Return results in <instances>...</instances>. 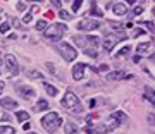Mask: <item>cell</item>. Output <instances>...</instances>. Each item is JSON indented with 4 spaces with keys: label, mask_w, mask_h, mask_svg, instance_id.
I'll use <instances>...</instances> for the list:
<instances>
[{
    "label": "cell",
    "mask_w": 155,
    "mask_h": 134,
    "mask_svg": "<svg viewBox=\"0 0 155 134\" xmlns=\"http://www.w3.org/2000/svg\"><path fill=\"white\" fill-rule=\"evenodd\" d=\"M145 98H147L152 105H155V89H152L150 86H147V88H145Z\"/></svg>",
    "instance_id": "obj_16"
},
{
    "label": "cell",
    "mask_w": 155,
    "mask_h": 134,
    "mask_svg": "<svg viewBox=\"0 0 155 134\" xmlns=\"http://www.w3.org/2000/svg\"><path fill=\"white\" fill-rule=\"evenodd\" d=\"M84 0H74V2H72V11L76 12L78 9H79V7H81V4H83Z\"/></svg>",
    "instance_id": "obj_28"
},
{
    "label": "cell",
    "mask_w": 155,
    "mask_h": 134,
    "mask_svg": "<svg viewBox=\"0 0 155 134\" xmlns=\"http://www.w3.org/2000/svg\"><path fill=\"white\" fill-rule=\"evenodd\" d=\"M122 78H127V74L124 71H114V72L107 74V81H116V79H122Z\"/></svg>",
    "instance_id": "obj_15"
},
{
    "label": "cell",
    "mask_w": 155,
    "mask_h": 134,
    "mask_svg": "<svg viewBox=\"0 0 155 134\" xmlns=\"http://www.w3.org/2000/svg\"><path fill=\"white\" fill-rule=\"evenodd\" d=\"M150 50V41H145V43H140L138 46H136V52H138L140 55H145L147 52Z\"/></svg>",
    "instance_id": "obj_17"
},
{
    "label": "cell",
    "mask_w": 155,
    "mask_h": 134,
    "mask_svg": "<svg viewBox=\"0 0 155 134\" xmlns=\"http://www.w3.org/2000/svg\"><path fill=\"white\" fill-rule=\"evenodd\" d=\"M86 64H76V65L72 67V78H74V81H81L84 76V69H86Z\"/></svg>",
    "instance_id": "obj_9"
},
{
    "label": "cell",
    "mask_w": 155,
    "mask_h": 134,
    "mask_svg": "<svg viewBox=\"0 0 155 134\" xmlns=\"http://www.w3.org/2000/svg\"><path fill=\"white\" fill-rule=\"evenodd\" d=\"M148 122L152 124V126H155V115L153 113H148Z\"/></svg>",
    "instance_id": "obj_35"
},
{
    "label": "cell",
    "mask_w": 155,
    "mask_h": 134,
    "mask_svg": "<svg viewBox=\"0 0 155 134\" xmlns=\"http://www.w3.org/2000/svg\"><path fill=\"white\" fill-rule=\"evenodd\" d=\"M59 52H61L62 59H64V60H67V62H72L78 57L76 50H74L69 43H59Z\"/></svg>",
    "instance_id": "obj_5"
},
{
    "label": "cell",
    "mask_w": 155,
    "mask_h": 134,
    "mask_svg": "<svg viewBox=\"0 0 155 134\" xmlns=\"http://www.w3.org/2000/svg\"><path fill=\"white\" fill-rule=\"evenodd\" d=\"M26 76L29 79H43V74L40 72V71H36V69H29L28 72H26Z\"/></svg>",
    "instance_id": "obj_19"
},
{
    "label": "cell",
    "mask_w": 155,
    "mask_h": 134,
    "mask_svg": "<svg viewBox=\"0 0 155 134\" xmlns=\"http://www.w3.org/2000/svg\"><path fill=\"white\" fill-rule=\"evenodd\" d=\"M17 91H19V95H21L22 98H26V100H29V98L35 96V89L31 88V86H19Z\"/></svg>",
    "instance_id": "obj_11"
},
{
    "label": "cell",
    "mask_w": 155,
    "mask_h": 134,
    "mask_svg": "<svg viewBox=\"0 0 155 134\" xmlns=\"http://www.w3.org/2000/svg\"><path fill=\"white\" fill-rule=\"evenodd\" d=\"M107 131H109V127H107L105 124H97V126H88L86 127V132L88 134H107Z\"/></svg>",
    "instance_id": "obj_10"
},
{
    "label": "cell",
    "mask_w": 155,
    "mask_h": 134,
    "mask_svg": "<svg viewBox=\"0 0 155 134\" xmlns=\"http://www.w3.org/2000/svg\"><path fill=\"white\" fill-rule=\"evenodd\" d=\"M47 67H48V72H52V74L55 72V67H54V64H50V62H48V64H47Z\"/></svg>",
    "instance_id": "obj_38"
},
{
    "label": "cell",
    "mask_w": 155,
    "mask_h": 134,
    "mask_svg": "<svg viewBox=\"0 0 155 134\" xmlns=\"http://www.w3.org/2000/svg\"><path fill=\"white\" fill-rule=\"evenodd\" d=\"M4 88H5V83H4V81H0V91H2Z\"/></svg>",
    "instance_id": "obj_43"
},
{
    "label": "cell",
    "mask_w": 155,
    "mask_h": 134,
    "mask_svg": "<svg viewBox=\"0 0 155 134\" xmlns=\"http://www.w3.org/2000/svg\"><path fill=\"white\" fill-rule=\"evenodd\" d=\"M129 52H131V46H129V45H126L124 48H121V50H119V53H117V57H124V55H127Z\"/></svg>",
    "instance_id": "obj_25"
},
{
    "label": "cell",
    "mask_w": 155,
    "mask_h": 134,
    "mask_svg": "<svg viewBox=\"0 0 155 134\" xmlns=\"http://www.w3.org/2000/svg\"><path fill=\"white\" fill-rule=\"evenodd\" d=\"M52 2V5L57 7V9H61V0H50Z\"/></svg>",
    "instance_id": "obj_37"
},
{
    "label": "cell",
    "mask_w": 155,
    "mask_h": 134,
    "mask_svg": "<svg viewBox=\"0 0 155 134\" xmlns=\"http://www.w3.org/2000/svg\"><path fill=\"white\" fill-rule=\"evenodd\" d=\"M29 134H35V132H29Z\"/></svg>",
    "instance_id": "obj_46"
},
{
    "label": "cell",
    "mask_w": 155,
    "mask_h": 134,
    "mask_svg": "<svg viewBox=\"0 0 155 134\" xmlns=\"http://www.w3.org/2000/svg\"><path fill=\"white\" fill-rule=\"evenodd\" d=\"M36 29H38V31H45V29H47V22H45V21H38V22H36Z\"/></svg>",
    "instance_id": "obj_26"
},
{
    "label": "cell",
    "mask_w": 155,
    "mask_h": 134,
    "mask_svg": "<svg viewBox=\"0 0 155 134\" xmlns=\"http://www.w3.org/2000/svg\"><path fill=\"white\" fill-rule=\"evenodd\" d=\"M109 24H110V26H112L114 29H116V31L122 28V24H119V22H116V21H109Z\"/></svg>",
    "instance_id": "obj_32"
},
{
    "label": "cell",
    "mask_w": 155,
    "mask_h": 134,
    "mask_svg": "<svg viewBox=\"0 0 155 134\" xmlns=\"http://www.w3.org/2000/svg\"><path fill=\"white\" fill-rule=\"evenodd\" d=\"M127 4H134V2H136V0H126Z\"/></svg>",
    "instance_id": "obj_44"
},
{
    "label": "cell",
    "mask_w": 155,
    "mask_h": 134,
    "mask_svg": "<svg viewBox=\"0 0 155 134\" xmlns=\"http://www.w3.org/2000/svg\"><path fill=\"white\" fill-rule=\"evenodd\" d=\"M0 107L5 108V110H12V108H17V101L5 96V98H0Z\"/></svg>",
    "instance_id": "obj_12"
},
{
    "label": "cell",
    "mask_w": 155,
    "mask_h": 134,
    "mask_svg": "<svg viewBox=\"0 0 155 134\" xmlns=\"http://www.w3.org/2000/svg\"><path fill=\"white\" fill-rule=\"evenodd\" d=\"M117 43V38H114V36H107V40H104V50L105 52H110L114 46H116Z\"/></svg>",
    "instance_id": "obj_14"
},
{
    "label": "cell",
    "mask_w": 155,
    "mask_h": 134,
    "mask_svg": "<svg viewBox=\"0 0 155 134\" xmlns=\"http://www.w3.org/2000/svg\"><path fill=\"white\" fill-rule=\"evenodd\" d=\"M72 40H74V43H76L78 46H81V48H97L98 43H100L98 36H79V34H76Z\"/></svg>",
    "instance_id": "obj_3"
},
{
    "label": "cell",
    "mask_w": 155,
    "mask_h": 134,
    "mask_svg": "<svg viewBox=\"0 0 155 134\" xmlns=\"http://www.w3.org/2000/svg\"><path fill=\"white\" fill-rule=\"evenodd\" d=\"M41 126H43V129L48 134H54L57 129L61 127V117H59V113H55V112H48V113L41 119Z\"/></svg>",
    "instance_id": "obj_1"
},
{
    "label": "cell",
    "mask_w": 155,
    "mask_h": 134,
    "mask_svg": "<svg viewBox=\"0 0 155 134\" xmlns=\"http://www.w3.org/2000/svg\"><path fill=\"white\" fill-rule=\"evenodd\" d=\"M35 12H38V5H33V7H31V12H29V14H35Z\"/></svg>",
    "instance_id": "obj_41"
},
{
    "label": "cell",
    "mask_w": 155,
    "mask_h": 134,
    "mask_svg": "<svg viewBox=\"0 0 155 134\" xmlns=\"http://www.w3.org/2000/svg\"><path fill=\"white\" fill-rule=\"evenodd\" d=\"M90 14H91V16H97V17H102V16H104V12H100L98 9H97V7H93V9H91V12H90Z\"/></svg>",
    "instance_id": "obj_30"
},
{
    "label": "cell",
    "mask_w": 155,
    "mask_h": 134,
    "mask_svg": "<svg viewBox=\"0 0 155 134\" xmlns=\"http://www.w3.org/2000/svg\"><path fill=\"white\" fill-rule=\"evenodd\" d=\"M17 9H19V11H22V9H24V4H22V2H19V4H17Z\"/></svg>",
    "instance_id": "obj_42"
},
{
    "label": "cell",
    "mask_w": 155,
    "mask_h": 134,
    "mask_svg": "<svg viewBox=\"0 0 155 134\" xmlns=\"http://www.w3.org/2000/svg\"><path fill=\"white\" fill-rule=\"evenodd\" d=\"M112 12L116 14V16H126L127 14V7L126 4H122V2H117L112 5Z\"/></svg>",
    "instance_id": "obj_13"
},
{
    "label": "cell",
    "mask_w": 155,
    "mask_h": 134,
    "mask_svg": "<svg viewBox=\"0 0 155 134\" xmlns=\"http://www.w3.org/2000/svg\"><path fill=\"white\" fill-rule=\"evenodd\" d=\"M141 24H143V26H147V28H148L150 31H155V28H153V24H152V22H148V21H145V22H141Z\"/></svg>",
    "instance_id": "obj_33"
},
{
    "label": "cell",
    "mask_w": 155,
    "mask_h": 134,
    "mask_svg": "<svg viewBox=\"0 0 155 134\" xmlns=\"http://www.w3.org/2000/svg\"><path fill=\"white\" fill-rule=\"evenodd\" d=\"M67 31V26H64V24H52L50 28H47L43 31L45 33V38L50 40V41H59V40L62 38V34Z\"/></svg>",
    "instance_id": "obj_2"
},
{
    "label": "cell",
    "mask_w": 155,
    "mask_h": 134,
    "mask_svg": "<svg viewBox=\"0 0 155 134\" xmlns=\"http://www.w3.org/2000/svg\"><path fill=\"white\" fill-rule=\"evenodd\" d=\"M47 108H48V101L41 98V100H38V103H36V108H35V110H36V112H43V110H47Z\"/></svg>",
    "instance_id": "obj_21"
},
{
    "label": "cell",
    "mask_w": 155,
    "mask_h": 134,
    "mask_svg": "<svg viewBox=\"0 0 155 134\" xmlns=\"http://www.w3.org/2000/svg\"><path fill=\"white\" fill-rule=\"evenodd\" d=\"M11 24L14 26V28H22L21 22H19V19H16V17H12V19H11Z\"/></svg>",
    "instance_id": "obj_31"
},
{
    "label": "cell",
    "mask_w": 155,
    "mask_h": 134,
    "mask_svg": "<svg viewBox=\"0 0 155 134\" xmlns=\"http://www.w3.org/2000/svg\"><path fill=\"white\" fill-rule=\"evenodd\" d=\"M102 24L100 21H95V19H81V21L78 22V29L79 31H93V29H98Z\"/></svg>",
    "instance_id": "obj_7"
},
{
    "label": "cell",
    "mask_w": 155,
    "mask_h": 134,
    "mask_svg": "<svg viewBox=\"0 0 155 134\" xmlns=\"http://www.w3.org/2000/svg\"><path fill=\"white\" fill-rule=\"evenodd\" d=\"M28 2H43V0H28Z\"/></svg>",
    "instance_id": "obj_45"
},
{
    "label": "cell",
    "mask_w": 155,
    "mask_h": 134,
    "mask_svg": "<svg viewBox=\"0 0 155 134\" xmlns=\"http://www.w3.org/2000/svg\"><path fill=\"white\" fill-rule=\"evenodd\" d=\"M79 103H81V101H79V98H78L76 93H74V91H71V89H67L66 95H64V98H62V105L66 107V108L74 110Z\"/></svg>",
    "instance_id": "obj_4"
},
{
    "label": "cell",
    "mask_w": 155,
    "mask_h": 134,
    "mask_svg": "<svg viewBox=\"0 0 155 134\" xmlns=\"http://www.w3.org/2000/svg\"><path fill=\"white\" fill-rule=\"evenodd\" d=\"M29 127H31V126H29V122H24V124H22V129H24V131H28Z\"/></svg>",
    "instance_id": "obj_40"
},
{
    "label": "cell",
    "mask_w": 155,
    "mask_h": 134,
    "mask_svg": "<svg viewBox=\"0 0 155 134\" xmlns=\"http://www.w3.org/2000/svg\"><path fill=\"white\" fill-rule=\"evenodd\" d=\"M126 120V115L122 113V112H114L112 115H109V119H107V127L109 129H116V127H119L122 122Z\"/></svg>",
    "instance_id": "obj_6"
},
{
    "label": "cell",
    "mask_w": 155,
    "mask_h": 134,
    "mask_svg": "<svg viewBox=\"0 0 155 134\" xmlns=\"http://www.w3.org/2000/svg\"><path fill=\"white\" fill-rule=\"evenodd\" d=\"M59 16H61V19H71V14H69V12L67 11H59Z\"/></svg>",
    "instance_id": "obj_29"
},
{
    "label": "cell",
    "mask_w": 155,
    "mask_h": 134,
    "mask_svg": "<svg viewBox=\"0 0 155 134\" xmlns=\"http://www.w3.org/2000/svg\"><path fill=\"white\" fill-rule=\"evenodd\" d=\"M43 88H45V91H47L50 96H55L57 95V88H55V86H52L50 83H47V81L43 83Z\"/></svg>",
    "instance_id": "obj_20"
},
{
    "label": "cell",
    "mask_w": 155,
    "mask_h": 134,
    "mask_svg": "<svg viewBox=\"0 0 155 134\" xmlns=\"http://www.w3.org/2000/svg\"><path fill=\"white\" fill-rule=\"evenodd\" d=\"M31 17H33V14H26V16L22 17V22H29L31 21Z\"/></svg>",
    "instance_id": "obj_36"
},
{
    "label": "cell",
    "mask_w": 155,
    "mask_h": 134,
    "mask_svg": "<svg viewBox=\"0 0 155 134\" xmlns=\"http://www.w3.org/2000/svg\"><path fill=\"white\" fill-rule=\"evenodd\" d=\"M16 117H17V120H21V122H28V120H29V113H28V112L19 110L16 113Z\"/></svg>",
    "instance_id": "obj_22"
},
{
    "label": "cell",
    "mask_w": 155,
    "mask_h": 134,
    "mask_svg": "<svg viewBox=\"0 0 155 134\" xmlns=\"http://www.w3.org/2000/svg\"><path fill=\"white\" fill-rule=\"evenodd\" d=\"M83 52H84V55L91 57V59H97V57H98V53H97V48H83Z\"/></svg>",
    "instance_id": "obj_24"
},
{
    "label": "cell",
    "mask_w": 155,
    "mask_h": 134,
    "mask_svg": "<svg viewBox=\"0 0 155 134\" xmlns=\"http://www.w3.org/2000/svg\"><path fill=\"white\" fill-rule=\"evenodd\" d=\"M64 131H66V134H78V126L72 122H66Z\"/></svg>",
    "instance_id": "obj_18"
},
{
    "label": "cell",
    "mask_w": 155,
    "mask_h": 134,
    "mask_svg": "<svg viewBox=\"0 0 155 134\" xmlns=\"http://www.w3.org/2000/svg\"><path fill=\"white\" fill-rule=\"evenodd\" d=\"M141 12H143V9H141V7H134V9H133V16H140Z\"/></svg>",
    "instance_id": "obj_34"
},
{
    "label": "cell",
    "mask_w": 155,
    "mask_h": 134,
    "mask_svg": "<svg viewBox=\"0 0 155 134\" xmlns=\"http://www.w3.org/2000/svg\"><path fill=\"white\" fill-rule=\"evenodd\" d=\"M0 134H16V129L11 126H0Z\"/></svg>",
    "instance_id": "obj_23"
},
{
    "label": "cell",
    "mask_w": 155,
    "mask_h": 134,
    "mask_svg": "<svg viewBox=\"0 0 155 134\" xmlns=\"http://www.w3.org/2000/svg\"><path fill=\"white\" fill-rule=\"evenodd\" d=\"M4 62H5V67L7 71L12 74V76H16V74H19V64H17L16 57L12 55V53H9V55H5V59H4Z\"/></svg>",
    "instance_id": "obj_8"
},
{
    "label": "cell",
    "mask_w": 155,
    "mask_h": 134,
    "mask_svg": "<svg viewBox=\"0 0 155 134\" xmlns=\"http://www.w3.org/2000/svg\"><path fill=\"white\" fill-rule=\"evenodd\" d=\"M9 28H11V24H9V22H2V24H0V33H7Z\"/></svg>",
    "instance_id": "obj_27"
},
{
    "label": "cell",
    "mask_w": 155,
    "mask_h": 134,
    "mask_svg": "<svg viewBox=\"0 0 155 134\" xmlns=\"http://www.w3.org/2000/svg\"><path fill=\"white\" fill-rule=\"evenodd\" d=\"M141 34H143V31H141V29H134V31H133L134 38H136V36H141Z\"/></svg>",
    "instance_id": "obj_39"
}]
</instances>
